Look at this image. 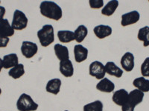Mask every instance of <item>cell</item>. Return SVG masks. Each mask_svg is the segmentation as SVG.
<instances>
[{
	"instance_id": "obj_1",
	"label": "cell",
	"mask_w": 149,
	"mask_h": 111,
	"mask_svg": "<svg viewBox=\"0 0 149 111\" xmlns=\"http://www.w3.org/2000/svg\"><path fill=\"white\" fill-rule=\"evenodd\" d=\"M40 14L50 19L58 21L63 16L62 9L57 3L52 1H43L40 5Z\"/></svg>"
},
{
	"instance_id": "obj_2",
	"label": "cell",
	"mask_w": 149,
	"mask_h": 111,
	"mask_svg": "<svg viewBox=\"0 0 149 111\" xmlns=\"http://www.w3.org/2000/svg\"><path fill=\"white\" fill-rule=\"evenodd\" d=\"M37 37L42 47H48L54 41V27L52 25H45L37 31Z\"/></svg>"
},
{
	"instance_id": "obj_3",
	"label": "cell",
	"mask_w": 149,
	"mask_h": 111,
	"mask_svg": "<svg viewBox=\"0 0 149 111\" xmlns=\"http://www.w3.org/2000/svg\"><path fill=\"white\" fill-rule=\"evenodd\" d=\"M38 108V104L26 93L21 94L17 101V108L19 111H36Z\"/></svg>"
},
{
	"instance_id": "obj_4",
	"label": "cell",
	"mask_w": 149,
	"mask_h": 111,
	"mask_svg": "<svg viewBox=\"0 0 149 111\" xmlns=\"http://www.w3.org/2000/svg\"><path fill=\"white\" fill-rule=\"evenodd\" d=\"M27 16L23 12L19 10H16L14 13L13 20H12L11 26L14 30H22L27 27L28 25Z\"/></svg>"
},
{
	"instance_id": "obj_5",
	"label": "cell",
	"mask_w": 149,
	"mask_h": 111,
	"mask_svg": "<svg viewBox=\"0 0 149 111\" xmlns=\"http://www.w3.org/2000/svg\"><path fill=\"white\" fill-rule=\"evenodd\" d=\"M89 73H90V76H93V77L102 80V79L104 78L105 74H106L104 65L98 61L93 62L90 64Z\"/></svg>"
},
{
	"instance_id": "obj_6",
	"label": "cell",
	"mask_w": 149,
	"mask_h": 111,
	"mask_svg": "<svg viewBox=\"0 0 149 111\" xmlns=\"http://www.w3.org/2000/svg\"><path fill=\"white\" fill-rule=\"evenodd\" d=\"M38 47L34 42L24 41L21 46V52L26 59H31L37 54Z\"/></svg>"
},
{
	"instance_id": "obj_7",
	"label": "cell",
	"mask_w": 149,
	"mask_h": 111,
	"mask_svg": "<svg viewBox=\"0 0 149 111\" xmlns=\"http://www.w3.org/2000/svg\"><path fill=\"white\" fill-rule=\"evenodd\" d=\"M139 18H140V14L138 11L133 10V11L128 12L122 16L121 25L122 27H126L130 25H134L139 22Z\"/></svg>"
},
{
	"instance_id": "obj_8",
	"label": "cell",
	"mask_w": 149,
	"mask_h": 111,
	"mask_svg": "<svg viewBox=\"0 0 149 111\" xmlns=\"http://www.w3.org/2000/svg\"><path fill=\"white\" fill-rule=\"evenodd\" d=\"M143 98H144V92L137 89L134 90L128 93V99L126 103L132 108H135L136 106H137L138 104L143 101Z\"/></svg>"
},
{
	"instance_id": "obj_9",
	"label": "cell",
	"mask_w": 149,
	"mask_h": 111,
	"mask_svg": "<svg viewBox=\"0 0 149 111\" xmlns=\"http://www.w3.org/2000/svg\"><path fill=\"white\" fill-rule=\"evenodd\" d=\"M121 65L122 68L127 72L132 71L134 68L135 62H134V56L131 53L127 52L122 56L121 59Z\"/></svg>"
},
{
	"instance_id": "obj_10",
	"label": "cell",
	"mask_w": 149,
	"mask_h": 111,
	"mask_svg": "<svg viewBox=\"0 0 149 111\" xmlns=\"http://www.w3.org/2000/svg\"><path fill=\"white\" fill-rule=\"evenodd\" d=\"M128 92L125 89H120L113 92L112 100L118 106L122 107L127 101Z\"/></svg>"
},
{
	"instance_id": "obj_11",
	"label": "cell",
	"mask_w": 149,
	"mask_h": 111,
	"mask_svg": "<svg viewBox=\"0 0 149 111\" xmlns=\"http://www.w3.org/2000/svg\"><path fill=\"white\" fill-rule=\"evenodd\" d=\"M59 70L61 73L66 78L72 77L74 74V67L71 60L61 61L59 64Z\"/></svg>"
},
{
	"instance_id": "obj_12",
	"label": "cell",
	"mask_w": 149,
	"mask_h": 111,
	"mask_svg": "<svg viewBox=\"0 0 149 111\" xmlns=\"http://www.w3.org/2000/svg\"><path fill=\"white\" fill-rule=\"evenodd\" d=\"M74 56L76 62H83L88 57V50L81 45H76L74 47Z\"/></svg>"
},
{
	"instance_id": "obj_13",
	"label": "cell",
	"mask_w": 149,
	"mask_h": 111,
	"mask_svg": "<svg viewBox=\"0 0 149 111\" xmlns=\"http://www.w3.org/2000/svg\"><path fill=\"white\" fill-rule=\"evenodd\" d=\"M96 89L102 92L110 93L115 90V84L107 78H104L96 84Z\"/></svg>"
},
{
	"instance_id": "obj_14",
	"label": "cell",
	"mask_w": 149,
	"mask_h": 111,
	"mask_svg": "<svg viewBox=\"0 0 149 111\" xmlns=\"http://www.w3.org/2000/svg\"><path fill=\"white\" fill-rule=\"evenodd\" d=\"M112 27L109 25H100L95 26L93 29V32L98 39H102L106 37L109 36L112 34Z\"/></svg>"
},
{
	"instance_id": "obj_15",
	"label": "cell",
	"mask_w": 149,
	"mask_h": 111,
	"mask_svg": "<svg viewBox=\"0 0 149 111\" xmlns=\"http://www.w3.org/2000/svg\"><path fill=\"white\" fill-rule=\"evenodd\" d=\"M14 35V30L12 27L11 25L9 23L8 20L4 18L2 22H0V36L3 37L9 38Z\"/></svg>"
},
{
	"instance_id": "obj_16",
	"label": "cell",
	"mask_w": 149,
	"mask_h": 111,
	"mask_svg": "<svg viewBox=\"0 0 149 111\" xmlns=\"http://www.w3.org/2000/svg\"><path fill=\"white\" fill-rule=\"evenodd\" d=\"M61 80L60 79H52L49 80L46 86V92L54 95H58L61 90Z\"/></svg>"
},
{
	"instance_id": "obj_17",
	"label": "cell",
	"mask_w": 149,
	"mask_h": 111,
	"mask_svg": "<svg viewBox=\"0 0 149 111\" xmlns=\"http://www.w3.org/2000/svg\"><path fill=\"white\" fill-rule=\"evenodd\" d=\"M105 71L110 76H115L116 78H121L123 75V71L119 68L113 62H108L105 64Z\"/></svg>"
},
{
	"instance_id": "obj_18",
	"label": "cell",
	"mask_w": 149,
	"mask_h": 111,
	"mask_svg": "<svg viewBox=\"0 0 149 111\" xmlns=\"http://www.w3.org/2000/svg\"><path fill=\"white\" fill-rule=\"evenodd\" d=\"M54 51L56 56L61 61L70 59V53L69 50L66 46H63L61 44H56L54 46Z\"/></svg>"
},
{
	"instance_id": "obj_19",
	"label": "cell",
	"mask_w": 149,
	"mask_h": 111,
	"mask_svg": "<svg viewBox=\"0 0 149 111\" xmlns=\"http://www.w3.org/2000/svg\"><path fill=\"white\" fill-rule=\"evenodd\" d=\"M3 67L5 69L13 68L19 64L18 56L16 53H10L5 55L3 57Z\"/></svg>"
},
{
	"instance_id": "obj_20",
	"label": "cell",
	"mask_w": 149,
	"mask_h": 111,
	"mask_svg": "<svg viewBox=\"0 0 149 111\" xmlns=\"http://www.w3.org/2000/svg\"><path fill=\"white\" fill-rule=\"evenodd\" d=\"M133 85L143 92H149V80L144 77L136 78L133 82Z\"/></svg>"
},
{
	"instance_id": "obj_21",
	"label": "cell",
	"mask_w": 149,
	"mask_h": 111,
	"mask_svg": "<svg viewBox=\"0 0 149 111\" xmlns=\"http://www.w3.org/2000/svg\"><path fill=\"white\" fill-rule=\"evenodd\" d=\"M118 6H119V1H117V0L110 1L102 8V14L106 16H110L115 13Z\"/></svg>"
},
{
	"instance_id": "obj_22",
	"label": "cell",
	"mask_w": 149,
	"mask_h": 111,
	"mask_svg": "<svg viewBox=\"0 0 149 111\" xmlns=\"http://www.w3.org/2000/svg\"><path fill=\"white\" fill-rule=\"evenodd\" d=\"M58 36L60 42L63 43H70L74 40V34L71 30H59Z\"/></svg>"
},
{
	"instance_id": "obj_23",
	"label": "cell",
	"mask_w": 149,
	"mask_h": 111,
	"mask_svg": "<svg viewBox=\"0 0 149 111\" xmlns=\"http://www.w3.org/2000/svg\"><path fill=\"white\" fill-rule=\"evenodd\" d=\"M74 40L78 43L83 42L84 39L88 34V29L86 28V26L81 25L77 27V29L74 30Z\"/></svg>"
},
{
	"instance_id": "obj_24",
	"label": "cell",
	"mask_w": 149,
	"mask_h": 111,
	"mask_svg": "<svg viewBox=\"0 0 149 111\" xmlns=\"http://www.w3.org/2000/svg\"><path fill=\"white\" fill-rule=\"evenodd\" d=\"M137 38L139 41L143 42V46H149V27L146 26L139 30Z\"/></svg>"
},
{
	"instance_id": "obj_25",
	"label": "cell",
	"mask_w": 149,
	"mask_h": 111,
	"mask_svg": "<svg viewBox=\"0 0 149 111\" xmlns=\"http://www.w3.org/2000/svg\"><path fill=\"white\" fill-rule=\"evenodd\" d=\"M25 74V70H24V65L22 64H18L17 66L9 71L8 75L14 79H18L22 77Z\"/></svg>"
},
{
	"instance_id": "obj_26",
	"label": "cell",
	"mask_w": 149,
	"mask_h": 111,
	"mask_svg": "<svg viewBox=\"0 0 149 111\" xmlns=\"http://www.w3.org/2000/svg\"><path fill=\"white\" fill-rule=\"evenodd\" d=\"M103 103L100 100H96L93 102L88 103L84 106V111H103Z\"/></svg>"
},
{
	"instance_id": "obj_27",
	"label": "cell",
	"mask_w": 149,
	"mask_h": 111,
	"mask_svg": "<svg viewBox=\"0 0 149 111\" xmlns=\"http://www.w3.org/2000/svg\"><path fill=\"white\" fill-rule=\"evenodd\" d=\"M141 73L142 77H149V57L146 58L141 65Z\"/></svg>"
},
{
	"instance_id": "obj_28",
	"label": "cell",
	"mask_w": 149,
	"mask_h": 111,
	"mask_svg": "<svg viewBox=\"0 0 149 111\" xmlns=\"http://www.w3.org/2000/svg\"><path fill=\"white\" fill-rule=\"evenodd\" d=\"M89 4L91 8L99 9L104 6L103 0H90Z\"/></svg>"
},
{
	"instance_id": "obj_29",
	"label": "cell",
	"mask_w": 149,
	"mask_h": 111,
	"mask_svg": "<svg viewBox=\"0 0 149 111\" xmlns=\"http://www.w3.org/2000/svg\"><path fill=\"white\" fill-rule=\"evenodd\" d=\"M10 42V39L7 37H3L0 36V48L1 47H6L8 44Z\"/></svg>"
},
{
	"instance_id": "obj_30",
	"label": "cell",
	"mask_w": 149,
	"mask_h": 111,
	"mask_svg": "<svg viewBox=\"0 0 149 111\" xmlns=\"http://www.w3.org/2000/svg\"><path fill=\"white\" fill-rule=\"evenodd\" d=\"M122 111H134V108L130 106V105H128L127 103H125L122 107Z\"/></svg>"
},
{
	"instance_id": "obj_31",
	"label": "cell",
	"mask_w": 149,
	"mask_h": 111,
	"mask_svg": "<svg viewBox=\"0 0 149 111\" xmlns=\"http://www.w3.org/2000/svg\"><path fill=\"white\" fill-rule=\"evenodd\" d=\"M5 8L3 6H0V22L4 19V16L5 14Z\"/></svg>"
},
{
	"instance_id": "obj_32",
	"label": "cell",
	"mask_w": 149,
	"mask_h": 111,
	"mask_svg": "<svg viewBox=\"0 0 149 111\" xmlns=\"http://www.w3.org/2000/svg\"><path fill=\"white\" fill-rule=\"evenodd\" d=\"M2 68H3V61H2V59L0 58V72H1Z\"/></svg>"
},
{
	"instance_id": "obj_33",
	"label": "cell",
	"mask_w": 149,
	"mask_h": 111,
	"mask_svg": "<svg viewBox=\"0 0 149 111\" xmlns=\"http://www.w3.org/2000/svg\"><path fill=\"white\" fill-rule=\"evenodd\" d=\"M1 93H2V90H1V88H0V95H1Z\"/></svg>"
},
{
	"instance_id": "obj_34",
	"label": "cell",
	"mask_w": 149,
	"mask_h": 111,
	"mask_svg": "<svg viewBox=\"0 0 149 111\" xmlns=\"http://www.w3.org/2000/svg\"><path fill=\"white\" fill-rule=\"evenodd\" d=\"M64 111H69V110H64Z\"/></svg>"
},
{
	"instance_id": "obj_35",
	"label": "cell",
	"mask_w": 149,
	"mask_h": 111,
	"mask_svg": "<svg viewBox=\"0 0 149 111\" xmlns=\"http://www.w3.org/2000/svg\"><path fill=\"white\" fill-rule=\"evenodd\" d=\"M0 3H1V2H0Z\"/></svg>"
}]
</instances>
